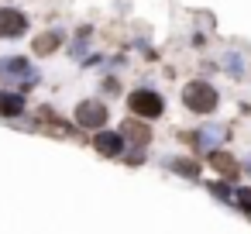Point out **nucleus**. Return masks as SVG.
<instances>
[{
  "label": "nucleus",
  "instance_id": "nucleus-1",
  "mask_svg": "<svg viewBox=\"0 0 251 234\" xmlns=\"http://www.w3.org/2000/svg\"><path fill=\"white\" fill-rule=\"evenodd\" d=\"M217 90L210 86V83H203V79H196V83H186V90H182V104L193 110V114H213L217 110Z\"/></svg>",
  "mask_w": 251,
  "mask_h": 234
},
{
  "label": "nucleus",
  "instance_id": "nucleus-2",
  "mask_svg": "<svg viewBox=\"0 0 251 234\" xmlns=\"http://www.w3.org/2000/svg\"><path fill=\"white\" fill-rule=\"evenodd\" d=\"M127 104H131V110L138 117H162V110H165V100L155 90H134L127 97Z\"/></svg>",
  "mask_w": 251,
  "mask_h": 234
},
{
  "label": "nucleus",
  "instance_id": "nucleus-3",
  "mask_svg": "<svg viewBox=\"0 0 251 234\" xmlns=\"http://www.w3.org/2000/svg\"><path fill=\"white\" fill-rule=\"evenodd\" d=\"M76 124L79 128H103L107 124V107L103 100H83L76 107Z\"/></svg>",
  "mask_w": 251,
  "mask_h": 234
},
{
  "label": "nucleus",
  "instance_id": "nucleus-4",
  "mask_svg": "<svg viewBox=\"0 0 251 234\" xmlns=\"http://www.w3.org/2000/svg\"><path fill=\"white\" fill-rule=\"evenodd\" d=\"M28 31V18L14 7H0V38H21Z\"/></svg>",
  "mask_w": 251,
  "mask_h": 234
},
{
  "label": "nucleus",
  "instance_id": "nucleus-5",
  "mask_svg": "<svg viewBox=\"0 0 251 234\" xmlns=\"http://www.w3.org/2000/svg\"><path fill=\"white\" fill-rule=\"evenodd\" d=\"M0 76H4V79H28V83H35V79H38V76H35V69H31V62H28V59H21V55L0 59Z\"/></svg>",
  "mask_w": 251,
  "mask_h": 234
},
{
  "label": "nucleus",
  "instance_id": "nucleus-6",
  "mask_svg": "<svg viewBox=\"0 0 251 234\" xmlns=\"http://www.w3.org/2000/svg\"><path fill=\"white\" fill-rule=\"evenodd\" d=\"M93 145H97V152L100 155H121L124 152V134H117V131H100L97 138H93Z\"/></svg>",
  "mask_w": 251,
  "mask_h": 234
},
{
  "label": "nucleus",
  "instance_id": "nucleus-7",
  "mask_svg": "<svg viewBox=\"0 0 251 234\" xmlns=\"http://www.w3.org/2000/svg\"><path fill=\"white\" fill-rule=\"evenodd\" d=\"M25 110V97L21 93H0V114L4 117H18Z\"/></svg>",
  "mask_w": 251,
  "mask_h": 234
},
{
  "label": "nucleus",
  "instance_id": "nucleus-8",
  "mask_svg": "<svg viewBox=\"0 0 251 234\" xmlns=\"http://www.w3.org/2000/svg\"><path fill=\"white\" fill-rule=\"evenodd\" d=\"M121 134H124V138H131L134 145H148V138H151V134H148V128H145V124H138V121H124V131H121Z\"/></svg>",
  "mask_w": 251,
  "mask_h": 234
},
{
  "label": "nucleus",
  "instance_id": "nucleus-9",
  "mask_svg": "<svg viewBox=\"0 0 251 234\" xmlns=\"http://www.w3.org/2000/svg\"><path fill=\"white\" fill-rule=\"evenodd\" d=\"M210 162H213L217 172H224V176H237V162H234L227 152H210Z\"/></svg>",
  "mask_w": 251,
  "mask_h": 234
},
{
  "label": "nucleus",
  "instance_id": "nucleus-10",
  "mask_svg": "<svg viewBox=\"0 0 251 234\" xmlns=\"http://www.w3.org/2000/svg\"><path fill=\"white\" fill-rule=\"evenodd\" d=\"M55 49H59V35H55V31L35 38V52H38V55H49V52H55Z\"/></svg>",
  "mask_w": 251,
  "mask_h": 234
},
{
  "label": "nucleus",
  "instance_id": "nucleus-11",
  "mask_svg": "<svg viewBox=\"0 0 251 234\" xmlns=\"http://www.w3.org/2000/svg\"><path fill=\"white\" fill-rule=\"evenodd\" d=\"M224 134H227L224 128H206V131H200V134H196V145H200V148H210V145H217Z\"/></svg>",
  "mask_w": 251,
  "mask_h": 234
},
{
  "label": "nucleus",
  "instance_id": "nucleus-12",
  "mask_svg": "<svg viewBox=\"0 0 251 234\" xmlns=\"http://www.w3.org/2000/svg\"><path fill=\"white\" fill-rule=\"evenodd\" d=\"M172 169L182 172V176H200V165H196V162H186V158H182V162H172Z\"/></svg>",
  "mask_w": 251,
  "mask_h": 234
},
{
  "label": "nucleus",
  "instance_id": "nucleus-13",
  "mask_svg": "<svg viewBox=\"0 0 251 234\" xmlns=\"http://www.w3.org/2000/svg\"><path fill=\"white\" fill-rule=\"evenodd\" d=\"M234 200H237V207H241V210H248V213H251V186L237 189V193H234Z\"/></svg>",
  "mask_w": 251,
  "mask_h": 234
},
{
  "label": "nucleus",
  "instance_id": "nucleus-14",
  "mask_svg": "<svg viewBox=\"0 0 251 234\" xmlns=\"http://www.w3.org/2000/svg\"><path fill=\"white\" fill-rule=\"evenodd\" d=\"M210 189H213V193H217V196H220V200H227V196H230V189H227V186H220V182H213V186H210Z\"/></svg>",
  "mask_w": 251,
  "mask_h": 234
},
{
  "label": "nucleus",
  "instance_id": "nucleus-15",
  "mask_svg": "<svg viewBox=\"0 0 251 234\" xmlns=\"http://www.w3.org/2000/svg\"><path fill=\"white\" fill-rule=\"evenodd\" d=\"M244 169H248V176H251V162H248V165H244Z\"/></svg>",
  "mask_w": 251,
  "mask_h": 234
}]
</instances>
